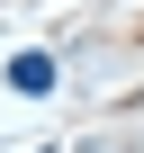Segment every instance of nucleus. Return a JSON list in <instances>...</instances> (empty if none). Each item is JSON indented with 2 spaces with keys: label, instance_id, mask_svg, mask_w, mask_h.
Returning <instances> with one entry per match:
<instances>
[{
  "label": "nucleus",
  "instance_id": "1",
  "mask_svg": "<svg viewBox=\"0 0 144 153\" xmlns=\"http://www.w3.org/2000/svg\"><path fill=\"white\" fill-rule=\"evenodd\" d=\"M9 90L45 99V90H54V54H18V63H9Z\"/></svg>",
  "mask_w": 144,
  "mask_h": 153
}]
</instances>
